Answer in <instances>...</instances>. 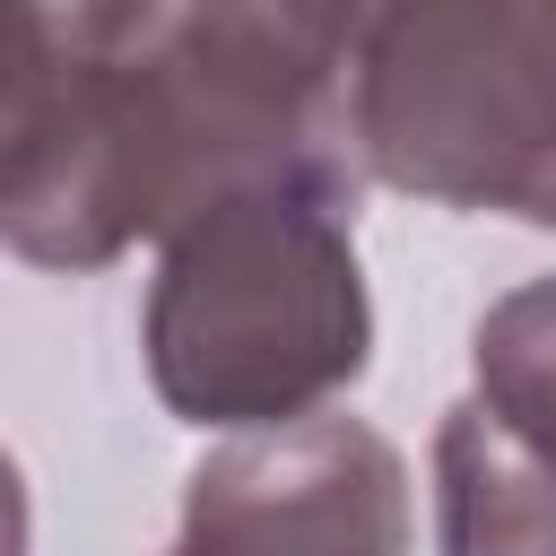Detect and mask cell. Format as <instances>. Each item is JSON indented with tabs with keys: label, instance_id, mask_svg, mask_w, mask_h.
<instances>
[{
	"label": "cell",
	"instance_id": "cell-5",
	"mask_svg": "<svg viewBox=\"0 0 556 556\" xmlns=\"http://www.w3.org/2000/svg\"><path fill=\"white\" fill-rule=\"evenodd\" d=\"M434 556H556V460L478 391L434 426Z\"/></svg>",
	"mask_w": 556,
	"mask_h": 556
},
{
	"label": "cell",
	"instance_id": "cell-3",
	"mask_svg": "<svg viewBox=\"0 0 556 556\" xmlns=\"http://www.w3.org/2000/svg\"><path fill=\"white\" fill-rule=\"evenodd\" d=\"M348 156L408 200L556 226V0H365Z\"/></svg>",
	"mask_w": 556,
	"mask_h": 556
},
{
	"label": "cell",
	"instance_id": "cell-6",
	"mask_svg": "<svg viewBox=\"0 0 556 556\" xmlns=\"http://www.w3.org/2000/svg\"><path fill=\"white\" fill-rule=\"evenodd\" d=\"M156 9L165 0H0V139L52 78L130 52Z\"/></svg>",
	"mask_w": 556,
	"mask_h": 556
},
{
	"label": "cell",
	"instance_id": "cell-2",
	"mask_svg": "<svg viewBox=\"0 0 556 556\" xmlns=\"http://www.w3.org/2000/svg\"><path fill=\"white\" fill-rule=\"evenodd\" d=\"M148 278V382L182 426L252 434L330 408L374 356V304L356 269V165L252 174L156 235Z\"/></svg>",
	"mask_w": 556,
	"mask_h": 556
},
{
	"label": "cell",
	"instance_id": "cell-8",
	"mask_svg": "<svg viewBox=\"0 0 556 556\" xmlns=\"http://www.w3.org/2000/svg\"><path fill=\"white\" fill-rule=\"evenodd\" d=\"M26 539H35V521H26V478H17V460L0 452V556H26Z\"/></svg>",
	"mask_w": 556,
	"mask_h": 556
},
{
	"label": "cell",
	"instance_id": "cell-7",
	"mask_svg": "<svg viewBox=\"0 0 556 556\" xmlns=\"http://www.w3.org/2000/svg\"><path fill=\"white\" fill-rule=\"evenodd\" d=\"M469 374H478V400L556 460V278H530L486 304L469 339Z\"/></svg>",
	"mask_w": 556,
	"mask_h": 556
},
{
	"label": "cell",
	"instance_id": "cell-1",
	"mask_svg": "<svg viewBox=\"0 0 556 556\" xmlns=\"http://www.w3.org/2000/svg\"><path fill=\"white\" fill-rule=\"evenodd\" d=\"M356 9L165 0L130 52L52 78L0 139V252L104 269L252 174L348 156Z\"/></svg>",
	"mask_w": 556,
	"mask_h": 556
},
{
	"label": "cell",
	"instance_id": "cell-4",
	"mask_svg": "<svg viewBox=\"0 0 556 556\" xmlns=\"http://www.w3.org/2000/svg\"><path fill=\"white\" fill-rule=\"evenodd\" d=\"M165 556H408V469L365 417H295L191 469Z\"/></svg>",
	"mask_w": 556,
	"mask_h": 556
}]
</instances>
